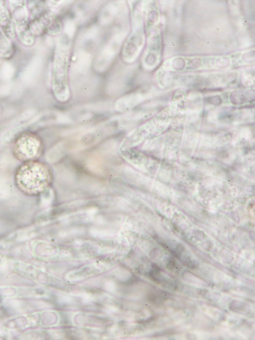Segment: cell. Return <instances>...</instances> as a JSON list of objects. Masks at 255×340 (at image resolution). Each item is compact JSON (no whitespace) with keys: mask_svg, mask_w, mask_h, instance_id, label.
I'll list each match as a JSON object with an SVG mask.
<instances>
[{"mask_svg":"<svg viewBox=\"0 0 255 340\" xmlns=\"http://www.w3.org/2000/svg\"><path fill=\"white\" fill-rule=\"evenodd\" d=\"M35 113V110L34 109H29L26 110L23 113L20 114L19 116L16 117L12 122V125L15 126L19 124L20 122L25 121L28 119L33 116Z\"/></svg>","mask_w":255,"mask_h":340,"instance_id":"8fae6325","label":"cell"},{"mask_svg":"<svg viewBox=\"0 0 255 340\" xmlns=\"http://www.w3.org/2000/svg\"><path fill=\"white\" fill-rule=\"evenodd\" d=\"M12 89V85L10 83H7L0 87V95L6 96L9 94Z\"/></svg>","mask_w":255,"mask_h":340,"instance_id":"7c38bea8","label":"cell"},{"mask_svg":"<svg viewBox=\"0 0 255 340\" xmlns=\"http://www.w3.org/2000/svg\"><path fill=\"white\" fill-rule=\"evenodd\" d=\"M178 251H183L184 250V246L181 244H178L177 248Z\"/></svg>","mask_w":255,"mask_h":340,"instance_id":"5bb4252c","label":"cell"},{"mask_svg":"<svg viewBox=\"0 0 255 340\" xmlns=\"http://www.w3.org/2000/svg\"><path fill=\"white\" fill-rule=\"evenodd\" d=\"M1 106H0V113H1Z\"/></svg>","mask_w":255,"mask_h":340,"instance_id":"9a60e30c","label":"cell"},{"mask_svg":"<svg viewBox=\"0 0 255 340\" xmlns=\"http://www.w3.org/2000/svg\"><path fill=\"white\" fill-rule=\"evenodd\" d=\"M49 173L46 166L39 162L29 161L21 165L16 174L18 187L24 193L37 195L46 187Z\"/></svg>","mask_w":255,"mask_h":340,"instance_id":"7a4b0ae2","label":"cell"},{"mask_svg":"<svg viewBox=\"0 0 255 340\" xmlns=\"http://www.w3.org/2000/svg\"><path fill=\"white\" fill-rule=\"evenodd\" d=\"M137 21L134 12L132 30L123 45L121 52L122 59L126 63H130L134 61L140 45L141 36Z\"/></svg>","mask_w":255,"mask_h":340,"instance_id":"277c9868","label":"cell"},{"mask_svg":"<svg viewBox=\"0 0 255 340\" xmlns=\"http://www.w3.org/2000/svg\"><path fill=\"white\" fill-rule=\"evenodd\" d=\"M42 60L36 56L28 64L20 75L21 81L27 85H32L38 79L42 68Z\"/></svg>","mask_w":255,"mask_h":340,"instance_id":"8992f818","label":"cell"},{"mask_svg":"<svg viewBox=\"0 0 255 340\" xmlns=\"http://www.w3.org/2000/svg\"><path fill=\"white\" fill-rule=\"evenodd\" d=\"M15 30L20 41L27 46L32 45L35 35L31 31L29 11L24 1H9Z\"/></svg>","mask_w":255,"mask_h":340,"instance_id":"3957f363","label":"cell"},{"mask_svg":"<svg viewBox=\"0 0 255 340\" xmlns=\"http://www.w3.org/2000/svg\"><path fill=\"white\" fill-rule=\"evenodd\" d=\"M71 41L65 32L58 40L55 50L52 76V89L59 102H67L70 96L68 68Z\"/></svg>","mask_w":255,"mask_h":340,"instance_id":"6da1fadb","label":"cell"},{"mask_svg":"<svg viewBox=\"0 0 255 340\" xmlns=\"http://www.w3.org/2000/svg\"><path fill=\"white\" fill-rule=\"evenodd\" d=\"M15 72V68L13 65L6 62L0 66V79L4 81H9L13 78Z\"/></svg>","mask_w":255,"mask_h":340,"instance_id":"30bf717a","label":"cell"},{"mask_svg":"<svg viewBox=\"0 0 255 340\" xmlns=\"http://www.w3.org/2000/svg\"><path fill=\"white\" fill-rule=\"evenodd\" d=\"M174 266L175 261L174 260H170L167 264V267L169 269H173Z\"/></svg>","mask_w":255,"mask_h":340,"instance_id":"4fadbf2b","label":"cell"},{"mask_svg":"<svg viewBox=\"0 0 255 340\" xmlns=\"http://www.w3.org/2000/svg\"><path fill=\"white\" fill-rule=\"evenodd\" d=\"M40 142L36 137L27 135L21 137L16 143L14 150L16 156L21 160H31L37 157Z\"/></svg>","mask_w":255,"mask_h":340,"instance_id":"5b68a950","label":"cell"},{"mask_svg":"<svg viewBox=\"0 0 255 340\" xmlns=\"http://www.w3.org/2000/svg\"><path fill=\"white\" fill-rule=\"evenodd\" d=\"M12 54V44L0 27V57L9 58Z\"/></svg>","mask_w":255,"mask_h":340,"instance_id":"ba28073f","label":"cell"},{"mask_svg":"<svg viewBox=\"0 0 255 340\" xmlns=\"http://www.w3.org/2000/svg\"><path fill=\"white\" fill-rule=\"evenodd\" d=\"M32 121L24 124L13 126L5 131L1 135V140L4 143H8L12 140L17 134L29 126Z\"/></svg>","mask_w":255,"mask_h":340,"instance_id":"9c48e42d","label":"cell"},{"mask_svg":"<svg viewBox=\"0 0 255 340\" xmlns=\"http://www.w3.org/2000/svg\"><path fill=\"white\" fill-rule=\"evenodd\" d=\"M0 27L9 39L15 37V30L11 14L4 1H0Z\"/></svg>","mask_w":255,"mask_h":340,"instance_id":"52a82bcc","label":"cell"}]
</instances>
